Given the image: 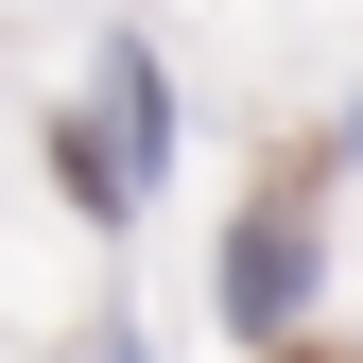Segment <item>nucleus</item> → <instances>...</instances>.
<instances>
[{
	"mask_svg": "<svg viewBox=\"0 0 363 363\" xmlns=\"http://www.w3.org/2000/svg\"><path fill=\"white\" fill-rule=\"evenodd\" d=\"M346 156H363V121H346Z\"/></svg>",
	"mask_w": 363,
	"mask_h": 363,
	"instance_id": "5",
	"label": "nucleus"
},
{
	"mask_svg": "<svg viewBox=\"0 0 363 363\" xmlns=\"http://www.w3.org/2000/svg\"><path fill=\"white\" fill-rule=\"evenodd\" d=\"M294 311H311V208L259 191V208H225V329H242V346H294Z\"/></svg>",
	"mask_w": 363,
	"mask_h": 363,
	"instance_id": "1",
	"label": "nucleus"
},
{
	"mask_svg": "<svg viewBox=\"0 0 363 363\" xmlns=\"http://www.w3.org/2000/svg\"><path fill=\"white\" fill-rule=\"evenodd\" d=\"M86 121H104V156H121V191H156V156H173V86H156V52H139V35L104 52V104H86Z\"/></svg>",
	"mask_w": 363,
	"mask_h": 363,
	"instance_id": "2",
	"label": "nucleus"
},
{
	"mask_svg": "<svg viewBox=\"0 0 363 363\" xmlns=\"http://www.w3.org/2000/svg\"><path fill=\"white\" fill-rule=\"evenodd\" d=\"M104 363H139V346H104Z\"/></svg>",
	"mask_w": 363,
	"mask_h": 363,
	"instance_id": "4",
	"label": "nucleus"
},
{
	"mask_svg": "<svg viewBox=\"0 0 363 363\" xmlns=\"http://www.w3.org/2000/svg\"><path fill=\"white\" fill-rule=\"evenodd\" d=\"M52 173H69V208H86V225L139 208V191H121V156H104V121H52Z\"/></svg>",
	"mask_w": 363,
	"mask_h": 363,
	"instance_id": "3",
	"label": "nucleus"
}]
</instances>
